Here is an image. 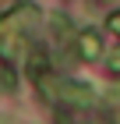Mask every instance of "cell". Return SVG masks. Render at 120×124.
<instances>
[{"mask_svg": "<svg viewBox=\"0 0 120 124\" xmlns=\"http://www.w3.org/2000/svg\"><path fill=\"white\" fill-rule=\"evenodd\" d=\"M106 67H110V75L120 78V50H117V53H110V64H106Z\"/></svg>", "mask_w": 120, "mask_h": 124, "instance_id": "obj_4", "label": "cell"}, {"mask_svg": "<svg viewBox=\"0 0 120 124\" xmlns=\"http://www.w3.org/2000/svg\"><path fill=\"white\" fill-rule=\"evenodd\" d=\"M110 29H117V32H120V14H110Z\"/></svg>", "mask_w": 120, "mask_h": 124, "instance_id": "obj_5", "label": "cell"}, {"mask_svg": "<svg viewBox=\"0 0 120 124\" xmlns=\"http://www.w3.org/2000/svg\"><path fill=\"white\" fill-rule=\"evenodd\" d=\"M78 53H81L85 60H99L102 57V39H99V32H78Z\"/></svg>", "mask_w": 120, "mask_h": 124, "instance_id": "obj_3", "label": "cell"}, {"mask_svg": "<svg viewBox=\"0 0 120 124\" xmlns=\"http://www.w3.org/2000/svg\"><path fill=\"white\" fill-rule=\"evenodd\" d=\"M39 18V11L32 4L11 11L7 18H0V57L7 64H21L25 57V46H28V25Z\"/></svg>", "mask_w": 120, "mask_h": 124, "instance_id": "obj_1", "label": "cell"}, {"mask_svg": "<svg viewBox=\"0 0 120 124\" xmlns=\"http://www.w3.org/2000/svg\"><path fill=\"white\" fill-rule=\"evenodd\" d=\"M35 78L49 89V96H53V99H60V103H67V106H92V103H95L92 85H85V82H71V78H64V82H49L46 71H42V75H35Z\"/></svg>", "mask_w": 120, "mask_h": 124, "instance_id": "obj_2", "label": "cell"}]
</instances>
